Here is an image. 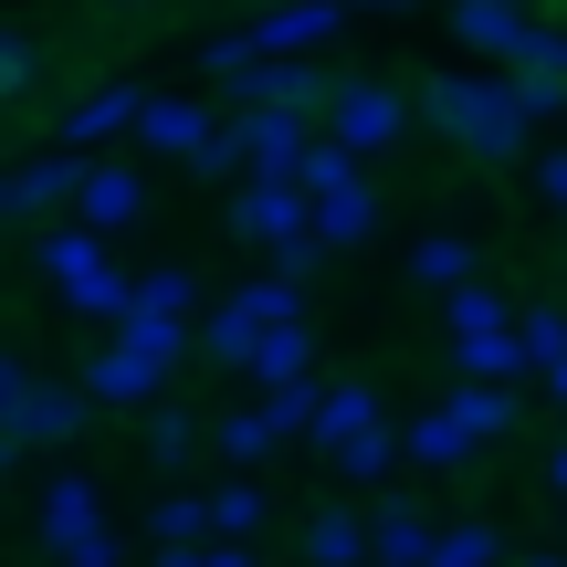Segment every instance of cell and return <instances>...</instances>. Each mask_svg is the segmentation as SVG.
I'll use <instances>...</instances> for the list:
<instances>
[{"label":"cell","instance_id":"836d02e7","mask_svg":"<svg viewBox=\"0 0 567 567\" xmlns=\"http://www.w3.org/2000/svg\"><path fill=\"white\" fill-rule=\"evenodd\" d=\"M536 189H547V200L567 210V147H547V158H536Z\"/></svg>","mask_w":567,"mask_h":567},{"label":"cell","instance_id":"83f0119b","mask_svg":"<svg viewBox=\"0 0 567 567\" xmlns=\"http://www.w3.org/2000/svg\"><path fill=\"white\" fill-rule=\"evenodd\" d=\"M42 84V42L32 32H0V105H21Z\"/></svg>","mask_w":567,"mask_h":567},{"label":"cell","instance_id":"e0dca14e","mask_svg":"<svg viewBox=\"0 0 567 567\" xmlns=\"http://www.w3.org/2000/svg\"><path fill=\"white\" fill-rule=\"evenodd\" d=\"M400 452H410V463H431V473H463V463H473L484 442H473V431L452 421V410H421V421L400 431Z\"/></svg>","mask_w":567,"mask_h":567},{"label":"cell","instance_id":"8d00e7d4","mask_svg":"<svg viewBox=\"0 0 567 567\" xmlns=\"http://www.w3.org/2000/svg\"><path fill=\"white\" fill-rule=\"evenodd\" d=\"M547 484H557V494H567V442H557V463H547Z\"/></svg>","mask_w":567,"mask_h":567},{"label":"cell","instance_id":"3957f363","mask_svg":"<svg viewBox=\"0 0 567 567\" xmlns=\"http://www.w3.org/2000/svg\"><path fill=\"white\" fill-rule=\"evenodd\" d=\"M32 264L53 274V295L74 305V316H137V284H126L116 264H105V231H84V221H53V231H32Z\"/></svg>","mask_w":567,"mask_h":567},{"label":"cell","instance_id":"5b68a950","mask_svg":"<svg viewBox=\"0 0 567 567\" xmlns=\"http://www.w3.org/2000/svg\"><path fill=\"white\" fill-rule=\"evenodd\" d=\"M84 168H95V158H74V147H53V158H11V168H0V221L32 231L42 210L84 200Z\"/></svg>","mask_w":567,"mask_h":567},{"label":"cell","instance_id":"44dd1931","mask_svg":"<svg viewBox=\"0 0 567 567\" xmlns=\"http://www.w3.org/2000/svg\"><path fill=\"white\" fill-rule=\"evenodd\" d=\"M200 442H210V421H200V410H179V400H158V410H147V463H158V473H179Z\"/></svg>","mask_w":567,"mask_h":567},{"label":"cell","instance_id":"e575fe53","mask_svg":"<svg viewBox=\"0 0 567 567\" xmlns=\"http://www.w3.org/2000/svg\"><path fill=\"white\" fill-rule=\"evenodd\" d=\"M158 567H252V547H200V557H158Z\"/></svg>","mask_w":567,"mask_h":567},{"label":"cell","instance_id":"6da1fadb","mask_svg":"<svg viewBox=\"0 0 567 567\" xmlns=\"http://www.w3.org/2000/svg\"><path fill=\"white\" fill-rule=\"evenodd\" d=\"M421 126H442L463 158L505 168L526 158V95H515V74H421Z\"/></svg>","mask_w":567,"mask_h":567},{"label":"cell","instance_id":"ba28073f","mask_svg":"<svg viewBox=\"0 0 567 567\" xmlns=\"http://www.w3.org/2000/svg\"><path fill=\"white\" fill-rule=\"evenodd\" d=\"M95 536H105V494H95V473H53V484H42V557L74 567Z\"/></svg>","mask_w":567,"mask_h":567},{"label":"cell","instance_id":"603a6c76","mask_svg":"<svg viewBox=\"0 0 567 567\" xmlns=\"http://www.w3.org/2000/svg\"><path fill=\"white\" fill-rule=\"evenodd\" d=\"M305 368H316V337H305V326H274V337L252 347V379L264 389H305Z\"/></svg>","mask_w":567,"mask_h":567},{"label":"cell","instance_id":"277c9868","mask_svg":"<svg viewBox=\"0 0 567 567\" xmlns=\"http://www.w3.org/2000/svg\"><path fill=\"white\" fill-rule=\"evenodd\" d=\"M316 147L326 137L295 116V105H252V116H243V158H252V179H264V189H305Z\"/></svg>","mask_w":567,"mask_h":567},{"label":"cell","instance_id":"8992f818","mask_svg":"<svg viewBox=\"0 0 567 567\" xmlns=\"http://www.w3.org/2000/svg\"><path fill=\"white\" fill-rule=\"evenodd\" d=\"M326 116H337L326 137H337L347 158H368V147H389V137L410 126V105H400V84H379V74H347L337 95H326Z\"/></svg>","mask_w":567,"mask_h":567},{"label":"cell","instance_id":"9a60e30c","mask_svg":"<svg viewBox=\"0 0 567 567\" xmlns=\"http://www.w3.org/2000/svg\"><path fill=\"white\" fill-rule=\"evenodd\" d=\"M368 231H379V189H368V179H337V189H316V243H326V252L368 243Z\"/></svg>","mask_w":567,"mask_h":567},{"label":"cell","instance_id":"7a4b0ae2","mask_svg":"<svg viewBox=\"0 0 567 567\" xmlns=\"http://www.w3.org/2000/svg\"><path fill=\"white\" fill-rule=\"evenodd\" d=\"M95 410V389L32 379V358H0V463H32V452H63Z\"/></svg>","mask_w":567,"mask_h":567},{"label":"cell","instance_id":"8fae6325","mask_svg":"<svg viewBox=\"0 0 567 567\" xmlns=\"http://www.w3.org/2000/svg\"><path fill=\"white\" fill-rule=\"evenodd\" d=\"M84 389H95V400H116V410H158L168 368H158V358H137V347H105V358L84 368Z\"/></svg>","mask_w":567,"mask_h":567},{"label":"cell","instance_id":"5bb4252c","mask_svg":"<svg viewBox=\"0 0 567 567\" xmlns=\"http://www.w3.org/2000/svg\"><path fill=\"white\" fill-rule=\"evenodd\" d=\"M137 210H147V179H137V168H84V200H74L84 231H126Z\"/></svg>","mask_w":567,"mask_h":567},{"label":"cell","instance_id":"ac0fdd59","mask_svg":"<svg viewBox=\"0 0 567 567\" xmlns=\"http://www.w3.org/2000/svg\"><path fill=\"white\" fill-rule=\"evenodd\" d=\"M379 431V389H358V379H337L326 389V421H316V442H326V463H337L347 442H368Z\"/></svg>","mask_w":567,"mask_h":567},{"label":"cell","instance_id":"f1b7e54d","mask_svg":"<svg viewBox=\"0 0 567 567\" xmlns=\"http://www.w3.org/2000/svg\"><path fill=\"white\" fill-rule=\"evenodd\" d=\"M526 358L536 368H567V305H526Z\"/></svg>","mask_w":567,"mask_h":567},{"label":"cell","instance_id":"4316f807","mask_svg":"<svg viewBox=\"0 0 567 567\" xmlns=\"http://www.w3.org/2000/svg\"><path fill=\"white\" fill-rule=\"evenodd\" d=\"M400 463H410V452H400V431H368V442H347V452H337V473H347V484H389Z\"/></svg>","mask_w":567,"mask_h":567},{"label":"cell","instance_id":"d4e9b609","mask_svg":"<svg viewBox=\"0 0 567 567\" xmlns=\"http://www.w3.org/2000/svg\"><path fill=\"white\" fill-rule=\"evenodd\" d=\"M189 305H200V274H179V264H168V274H137V316L189 326ZM137 316H126V326H137Z\"/></svg>","mask_w":567,"mask_h":567},{"label":"cell","instance_id":"7c38bea8","mask_svg":"<svg viewBox=\"0 0 567 567\" xmlns=\"http://www.w3.org/2000/svg\"><path fill=\"white\" fill-rule=\"evenodd\" d=\"M284 442H295V431H284L274 421V400H243V410H221V421H210V452H221V463H264V452H284Z\"/></svg>","mask_w":567,"mask_h":567},{"label":"cell","instance_id":"cb8c5ba5","mask_svg":"<svg viewBox=\"0 0 567 567\" xmlns=\"http://www.w3.org/2000/svg\"><path fill=\"white\" fill-rule=\"evenodd\" d=\"M452 421H463L473 431V442H494V431H515V389H484V379H463V389H452Z\"/></svg>","mask_w":567,"mask_h":567},{"label":"cell","instance_id":"f546056e","mask_svg":"<svg viewBox=\"0 0 567 567\" xmlns=\"http://www.w3.org/2000/svg\"><path fill=\"white\" fill-rule=\"evenodd\" d=\"M431 567H494V526H442V557Z\"/></svg>","mask_w":567,"mask_h":567},{"label":"cell","instance_id":"4fadbf2b","mask_svg":"<svg viewBox=\"0 0 567 567\" xmlns=\"http://www.w3.org/2000/svg\"><path fill=\"white\" fill-rule=\"evenodd\" d=\"M368 547H379V567H431L442 557V526H431L421 505H379L368 515Z\"/></svg>","mask_w":567,"mask_h":567},{"label":"cell","instance_id":"52a82bcc","mask_svg":"<svg viewBox=\"0 0 567 567\" xmlns=\"http://www.w3.org/2000/svg\"><path fill=\"white\" fill-rule=\"evenodd\" d=\"M231 243H264V252H295V243H316V200L305 189H231Z\"/></svg>","mask_w":567,"mask_h":567},{"label":"cell","instance_id":"d590c367","mask_svg":"<svg viewBox=\"0 0 567 567\" xmlns=\"http://www.w3.org/2000/svg\"><path fill=\"white\" fill-rule=\"evenodd\" d=\"M74 567H116V536H95V547H84Z\"/></svg>","mask_w":567,"mask_h":567},{"label":"cell","instance_id":"2e32d148","mask_svg":"<svg viewBox=\"0 0 567 567\" xmlns=\"http://www.w3.org/2000/svg\"><path fill=\"white\" fill-rule=\"evenodd\" d=\"M264 526H274V494L252 484V473L210 494V547H264Z\"/></svg>","mask_w":567,"mask_h":567},{"label":"cell","instance_id":"484cf974","mask_svg":"<svg viewBox=\"0 0 567 567\" xmlns=\"http://www.w3.org/2000/svg\"><path fill=\"white\" fill-rule=\"evenodd\" d=\"M231 305H243V316L264 326V337H274V326H305V295H295V274H264V284H243Z\"/></svg>","mask_w":567,"mask_h":567},{"label":"cell","instance_id":"60d3db41","mask_svg":"<svg viewBox=\"0 0 567 567\" xmlns=\"http://www.w3.org/2000/svg\"><path fill=\"white\" fill-rule=\"evenodd\" d=\"M116 11H137V0H116Z\"/></svg>","mask_w":567,"mask_h":567},{"label":"cell","instance_id":"7402d4cb","mask_svg":"<svg viewBox=\"0 0 567 567\" xmlns=\"http://www.w3.org/2000/svg\"><path fill=\"white\" fill-rule=\"evenodd\" d=\"M379 547H368L358 515H305V567H368Z\"/></svg>","mask_w":567,"mask_h":567},{"label":"cell","instance_id":"d6986e66","mask_svg":"<svg viewBox=\"0 0 567 567\" xmlns=\"http://www.w3.org/2000/svg\"><path fill=\"white\" fill-rule=\"evenodd\" d=\"M410 284L463 295V284H473V243H463V231H421V243H410Z\"/></svg>","mask_w":567,"mask_h":567},{"label":"cell","instance_id":"d6a6232c","mask_svg":"<svg viewBox=\"0 0 567 567\" xmlns=\"http://www.w3.org/2000/svg\"><path fill=\"white\" fill-rule=\"evenodd\" d=\"M536 0H452V21H526Z\"/></svg>","mask_w":567,"mask_h":567},{"label":"cell","instance_id":"30bf717a","mask_svg":"<svg viewBox=\"0 0 567 567\" xmlns=\"http://www.w3.org/2000/svg\"><path fill=\"white\" fill-rule=\"evenodd\" d=\"M337 21H347V0H284V11L252 21V42H264V63H295L305 42H326Z\"/></svg>","mask_w":567,"mask_h":567},{"label":"cell","instance_id":"1f68e13d","mask_svg":"<svg viewBox=\"0 0 567 567\" xmlns=\"http://www.w3.org/2000/svg\"><path fill=\"white\" fill-rule=\"evenodd\" d=\"M515 95H526V116H536V126L567 116V84H547V74H515Z\"/></svg>","mask_w":567,"mask_h":567},{"label":"cell","instance_id":"74e56055","mask_svg":"<svg viewBox=\"0 0 567 567\" xmlns=\"http://www.w3.org/2000/svg\"><path fill=\"white\" fill-rule=\"evenodd\" d=\"M347 11H400V0H347Z\"/></svg>","mask_w":567,"mask_h":567},{"label":"cell","instance_id":"ffe728a7","mask_svg":"<svg viewBox=\"0 0 567 567\" xmlns=\"http://www.w3.org/2000/svg\"><path fill=\"white\" fill-rule=\"evenodd\" d=\"M137 137H147V147H168V158H200V147L221 137V126H210L200 105H179V95H158V105H147V126H137Z\"/></svg>","mask_w":567,"mask_h":567},{"label":"cell","instance_id":"9c48e42d","mask_svg":"<svg viewBox=\"0 0 567 567\" xmlns=\"http://www.w3.org/2000/svg\"><path fill=\"white\" fill-rule=\"evenodd\" d=\"M147 105H158L147 84H95V95H74V105H63V147L84 158V147H95V137H116V126H147Z\"/></svg>","mask_w":567,"mask_h":567},{"label":"cell","instance_id":"f35d334b","mask_svg":"<svg viewBox=\"0 0 567 567\" xmlns=\"http://www.w3.org/2000/svg\"><path fill=\"white\" fill-rule=\"evenodd\" d=\"M547 389H557V400H567V368H547Z\"/></svg>","mask_w":567,"mask_h":567},{"label":"cell","instance_id":"ab89813d","mask_svg":"<svg viewBox=\"0 0 567 567\" xmlns=\"http://www.w3.org/2000/svg\"><path fill=\"white\" fill-rule=\"evenodd\" d=\"M536 567H567V557H536Z\"/></svg>","mask_w":567,"mask_h":567},{"label":"cell","instance_id":"4dcf8cb0","mask_svg":"<svg viewBox=\"0 0 567 567\" xmlns=\"http://www.w3.org/2000/svg\"><path fill=\"white\" fill-rule=\"evenodd\" d=\"M337 179H358V158L326 137V147H316V168H305V200H316V189H337Z\"/></svg>","mask_w":567,"mask_h":567}]
</instances>
